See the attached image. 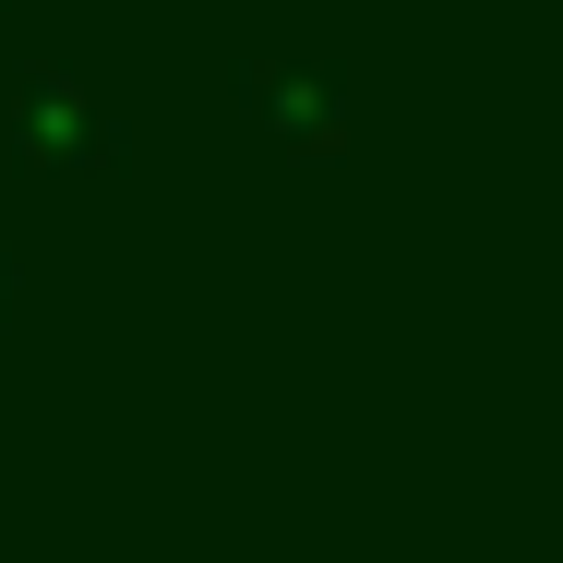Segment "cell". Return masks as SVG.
<instances>
[{
  "mask_svg": "<svg viewBox=\"0 0 563 563\" xmlns=\"http://www.w3.org/2000/svg\"><path fill=\"white\" fill-rule=\"evenodd\" d=\"M0 132H12V156L24 168H48V156H85V144H120L97 97L60 73V60H36V73H12V97H0Z\"/></svg>",
  "mask_w": 563,
  "mask_h": 563,
  "instance_id": "1",
  "label": "cell"
},
{
  "mask_svg": "<svg viewBox=\"0 0 563 563\" xmlns=\"http://www.w3.org/2000/svg\"><path fill=\"white\" fill-rule=\"evenodd\" d=\"M240 109L276 120V132H300V144H324L347 120V73L336 60H240Z\"/></svg>",
  "mask_w": 563,
  "mask_h": 563,
  "instance_id": "2",
  "label": "cell"
}]
</instances>
